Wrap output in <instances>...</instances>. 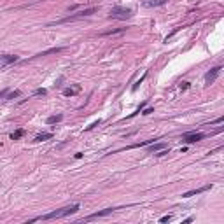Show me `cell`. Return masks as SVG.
<instances>
[{"mask_svg": "<svg viewBox=\"0 0 224 224\" xmlns=\"http://www.w3.org/2000/svg\"><path fill=\"white\" fill-rule=\"evenodd\" d=\"M63 47H53V49H47V51H44V53H41L39 56H46V54H51V53H60Z\"/></svg>", "mask_w": 224, "mask_h": 224, "instance_id": "cell-15", "label": "cell"}, {"mask_svg": "<svg viewBox=\"0 0 224 224\" xmlns=\"http://www.w3.org/2000/svg\"><path fill=\"white\" fill-rule=\"evenodd\" d=\"M46 89H44V88H39V89H37V91H35V95H46Z\"/></svg>", "mask_w": 224, "mask_h": 224, "instance_id": "cell-20", "label": "cell"}, {"mask_svg": "<svg viewBox=\"0 0 224 224\" xmlns=\"http://www.w3.org/2000/svg\"><path fill=\"white\" fill-rule=\"evenodd\" d=\"M149 145H151V144H149ZM165 147H166V144H154L153 142V145L149 147V151H151V153H158V151H161Z\"/></svg>", "mask_w": 224, "mask_h": 224, "instance_id": "cell-9", "label": "cell"}, {"mask_svg": "<svg viewBox=\"0 0 224 224\" xmlns=\"http://www.w3.org/2000/svg\"><path fill=\"white\" fill-rule=\"evenodd\" d=\"M208 189H212V184H208V186H203V187H198V189H193V191H187V193H184L182 196H184V198H191V196L201 194V193H205V191H208Z\"/></svg>", "mask_w": 224, "mask_h": 224, "instance_id": "cell-6", "label": "cell"}, {"mask_svg": "<svg viewBox=\"0 0 224 224\" xmlns=\"http://www.w3.org/2000/svg\"><path fill=\"white\" fill-rule=\"evenodd\" d=\"M23 135H25V132H23V130H18V132L11 133V140H18V138H21Z\"/></svg>", "mask_w": 224, "mask_h": 224, "instance_id": "cell-14", "label": "cell"}, {"mask_svg": "<svg viewBox=\"0 0 224 224\" xmlns=\"http://www.w3.org/2000/svg\"><path fill=\"white\" fill-rule=\"evenodd\" d=\"M79 210V205H72V207H63L60 210H54L51 214H44L41 217H35L32 219L30 222H35V221H49V219H60V217H65V215H70V214H75Z\"/></svg>", "mask_w": 224, "mask_h": 224, "instance_id": "cell-1", "label": "cell"}, {"mask_svg": "<svg viewBox=\"0 0 224 224\" xmlns=\"http://www.w3.org/2000/svg\"><path fill=\"white\" fill-rule=\"evenodd\" d=\"M201 138H205V133H201V132H193V133L182 135V142H186V144H194V142H198V140H201Z\"/></svg>", "mask_w": 224, "mask_h": 224, "instance_id": "cell-4", "label": "cell"}, {"mask_svg": "<svg viewBox=\"0 0 224 224\" xmlns=\"http://www.w3.org/2000/svg\"><path fill=\"white\" fill-rule=\"evenodd\" d=\"M151 112H154L153 109H145V110H144L142 114H144V116H149V114H151Z\"/></svg>", "mask_w": 224, "mask_h": 224, "instance_id": "cell-21", "label": "cell"}, {"mask_svg": "<svg viewBox=\"0 0 224 224\" xmlns=\"http://www.w3.org/2000/svg\"><path fill=\"white\" fill-rule=\"evenodd\" d=\"M172 217H173V215H165V217H161V219H159V222H170V221H172Z\"/></svg>", "mask_w": 224, "mask_h": 224, "instance_id": "cell-18", "label": "cell"}, {"mask_svg": "<svg viewBox=\"0 0 224 224\" xmlns=\"http://www.w3.org/2000/svg\"><path fill=\"white\" fill-rule=\"evenodd\" d=\"M133 16V11L130 7H114L110 11V14H109V18L110 20H128V18H132Z\"/></svg>", "mask_w": 224, "mask_h": 224, "instance_id": "cell-3", "label": "cell"}, {"mask_svg": "<svg viewBox=\"0 0 224 224\" xmlns=\"http://www.w3.org/2000/svg\"><path fill=\"white\" fill-rule=\"evenodd\" d=\"M20 95H21L20 91H14V93H12V95H11V98H14V96H20Z\"/></svg>", "mask_w": 224, "mask_h": 224, "instance_id": "cell-23", "label": "cell"}, {"mask_svg": "<svg viewBox=\"0 0 224 224\" xmlns=\"http://www.w3.org/2000/svg\"><path fill=\"white\" fill-rule=\"evenodd\" d=\"M114 210H117V208H105V210H100V212H96V214H91V215H88V217H84L82 221H91V219H96V217H103V215L112 214Z\"/></svg>", "mask_w": 224, "mask_h": 224, "instance_id": "cell-7", "label": "cell"}, {"mask_svg": "<svg viewBox=\"0 0 224 224\" xmlns=\"http://www.w3.org/2000/svg\"><path fill=\"white\" fill-rule=\"evenodd\" d=\"M166 4V0H151V2H147L145 5L147 7H158V5H165Z\"/></svg>", "mask_w": 224, "mask_h": 224, "instance_id": "cell-11", "label": "cell"}, {"mask_svg": "<svg viewBox=\"0 0 224 224\" xmlns=\"http://www.w3.org/2000/svg\"><path fill=\"white\" fill-rule=\"evenodd\" d=\"M222 123H224V117H217V119H215V121H212L210 124H222Z\"/></svg>", "mask_w": 224, "mask_h": 224, "instance_id": "cell-19", "label": "cell"}, {"mask_svg": "<svg viewBox=\"0 0 224 224\" xmlns=\"http://www.w3.org/2000/svg\"><path fill=\"white\" fill-rule=\"evenodd\" d=\"M221 70H222L221 67H215V68H212L210 72H207V74H205V82H207V84H212V82L219 77Z\"/></svg>", "mask_w": 224, "mask_h": 224, "instance_id": "cell-5", "label": "cell"}, {"mask_svg": "<svg viewBox=\"0 0 224 224\" xmlns=\"http://www.w3.org/2000/svg\"><path fill=\"white\" fill-rule=\"evenodd\" d=\"M63 119V116L58 114V116H51V117H47V124H56V123H60Z\"/></svg>", "mask_w": 224, "mask_h": 224, "instance_id": "cell-12", "label": "cell"}, {"mask_svg": "<svg viewBox=\"0 0 224 224\" xmlns=\"http://www.w3.org/2000/svg\"><path fill=\"white\" fill-rule=\"evenodd\" d=\"M95 12H98V7H88V9H84V11L75 12V14H70L67 18H61V20L51 23V25H61V23H68V21H77V20H82V18H88V16L95 14Z\"/></svg>", "mask_w": 224, "mask_h": 224, "instance_id": "cell-2", "label": "cell"}, {"mask_svg": "<svg viewBox=\"0 0 224 224\" xmlns=\"http://www.w3.org/2000/svg\"><path fill=\"white\" fill-rule=\"evenodd\" d=\"M53 138V133H41V135H37L35 137V142H42V140H49Z\"/></svg>", "mask_w": 224, "mask_h": 224, "instance_id": "cell-10", "label": "cell"}, {"mask_svg": "<svg viewBox=\"0 0 224 224\" xmlns=\"http://www.w3.org/2000/svg\"><path fill=\"white\" fill-rule=\"evenodd\" d=\"M180 88H182V89H187V88H189V82H182V86H180Z\"/></svg>", "mask_w": 224, "mask_h": 224, "instance_id": "cell-22", "label": "cell"}, {"mask_svg": "<svg viewBox=\"0 0 224 224\" xmlns=\"http://www.w3.org/2000/svg\"><path fill=\"white\" fill-rule=\"evenodd\" d=\"M0 61H4V63H12V61H18V56H0Z\"/></svg>", "mask_w": 224, "mask_h": 224, "instance_id": "cell-13", "label": "cell"}, {"mask_svg": "<svg viewBox=\"0 0 224 224\" xmlns=\"http://www.w3.org/2000/svg\"><path fill=\"white\" fill-rule=\"evenodd\" d=\"M81 91V86H75V88H67V89H63V95L65 96H74L75 93Z\"/></svg>", "mask_w": 224, "mask_h": 224, "instance_id": "cell-8", "label": "cell"}, {"mask_svg": "<svg viewBox=\"0 0 224 224\" xmlns=\"http://www.w3.org/2000/svg\"><path fill=\"white\" fill-rule=\"evenodd\" d=\"M100 123H102V119H98V121H95V123H93V124H89V126H88V128H86V130H88V132H89V130H93V128H96V126H98V124H100Z\"/></svg>", "mask_w": 224, "mask_h": 224, "instance_id": "cell-17", "label": "cell"}, {"mask_svg": "<svg viewBox=\"0 0 224 224\" xmlns=\"http://www.w3.org/2000/svg\"><path fill=\"white\" fill-rule=\"evenodd\" d=\"M124 28H117V30H110V32H103L102 35H116V33H123Z\"/></svg>", "mask_w": 224, "mask_h": 224, "instance_id": "cell-16", "label": "cell"}]
</instances>
